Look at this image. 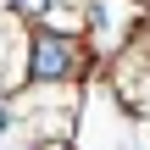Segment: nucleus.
Instances as JSON below:
<instances>
[{"label":"nucleus","instance_id":"2","mask_svg":"<svg viewBox=\"0 0 150 150\" xmlns=\"http://www.w3.org/2000/svg\"><path fill=\"white\" fill-rule=\"evenodd\" d=\"M111 83H117L122 106L150 111V17L128 33V45L117 50V61H111Z\"/></svg>","mask_w":150,"mask_h":150},{"label":"nucleus","instance_id":"1","mask_svg":"<svg viewBox=\"0 0 150 150\" xmlns=\"http://www.w3.org/2000/svg\"><path fill=\"white\" fill-rule=\"evenodd\" d=\"M95 56H83V45L72 33H56V28H39L28 39V78L39 83H67V78H83Z\"/></svg>","mask_w":150,"mask_h":150},{"label":"nucleus","instance_id":"5","mask_svg":"<svg viewBox=\"0 0 150 150\" xmlns=\"http://www.w3.org/2000/svg\"><path fill=\"white\" fill-rule=\"evenodd\" d=\"M45 150H72V145H45Z\"/></svg>","mask_w":150,"mask_h":150},{"label":"nucleus","instance_id":"4","mask_svg":"<svg viewBox=\"0 0 150 150\" xmlns=\"http://www.w3.org/2000/svg\"><path fill=\"white\" fill-rule=\"evenodd\" d=\"M6 128H11V106L0 100V134H6Z\"/></svg>","mask_w":150,"mask_h":150},{"label":"nucleus","instance_id":"3","mask_svg":"<svg viewBox=\"0 0 150 150\" xmlns=\"http://www.w3.org/2000/svg\"><path fill=\"white\" fill-rule=\"evenodd\" d=\"M11 6H17V11H28V17H45V11H50V0H11Z\"/></svg>","mask_w":150,"mask_h":150}]
</instances>
